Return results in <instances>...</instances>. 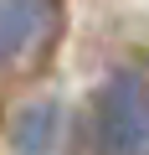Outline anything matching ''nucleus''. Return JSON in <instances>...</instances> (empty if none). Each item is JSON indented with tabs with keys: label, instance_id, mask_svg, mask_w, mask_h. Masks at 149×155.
I'll return each instance as SVG.
<instances>
[{
	"label": "nucleus",
	"instance_id": "obj_1",
	"mask_svg": "<svg viewBox=\"0 0 149 155\" xmlns=\"http://www.w3.org/2000/svg\"><path fill=\"white\" fill-rule=\"evenodd\" d=\"M93 155H149V78L118 67L93 98Z\"/></svg>",
	"mask_w": 149,
	"mask_h": 155
},
{
	"label": "nucleus",
	"instance_id": "obj_2",
	"mask_svg": "<svg viewBox=\"0 0 149 155\" xmlns=\"http://www.w3.org/2000/svg\"><path fill=\"white\" fill-rule=\"evenodd\" d=\"M57 36V0H0V72H16Z\"/></svg>",
	"mask_w": 149,
	"mask_h": 155
},
{
	"label": "nucleus",
	"instance_id": "obj_3",
	"mask_svg": "<svg viewBox=\"0 0 149 155\" xmlns=\"http://www.w3.org/2000/svg\"><path fill=\"white\" fill-rule=\"evenodd\" d=\"M57 134H62V109H57L51 98L26 104V109L11 119V145H16V155H51V150H57Z\"/></svg>",
	"mask_w": 149,
	"mask_h": 155
}]
</instances>
